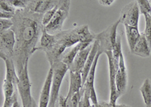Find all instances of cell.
I'll use <instances>...</instances> for the list:
<instances>
[{"instance_id": "603a6c76", "label": "cell", "mask_w": 151, "mask_h": 107, "mask_svg": "<svg viewBox=\"0 0 151 107\" xmlns=\"http://www.w3.org/2000/svg\"><path fill=\"white\" fill-rule=\"evenodd\" d=\"M2 88H3V93L5 99L11 98L14 95L15 91L17 89V87L14 86L13 83H12L7 79H4Z\"/></svg>"}, {"instance_id": "d6986e66", "label": "cell", "mask_w": 151, "mask_h": 107, "mask_svg": "<svg viewBox=\"0 0 151 107\" xmlns=\"http://www.w3.org/2000/svg\"><path fill=\"white\" fill-rule=\"evenodd\" d=\"M125 26V32L126 35V39H127L128 44H129V49L132 52L134 49V46L137 44V41L139 40L141 33L139 32L138 27H134V26Z\"/></svg>"}, {"instance_id": "ba28073f", "label": "cell", "mask_w": 151, "mask_h": 107, "mask_svg": "<svg viewBox=\"0 0 151 107\" xmlns=\"http://www.w3.org/2000/svg\"><path fill=\"white\" fill-rule=\"evenodd\" d=\"M106 55L108 58L109 63V81H110V103L112 105H116V101L119 97V94L117 91L116 85V76L119 69V61L114 59L113 52L111 51H106Z\"/></svg>"}, {"instance_id": "836d02e7", "label": "cell", "mask_w": 151, "mask_h": 107, "mask_svg": "<svg viewBox=\"0 0 151 107\" xmlns=\"http://www.w3.org/2000/svg\"><path fill=\"white\" fill-rule=\"evenodd\" d=\"M114 0H100L99 3L101 5H104V6H110V5H113L114 3Z\"/></svg>"}, {"instance_id": "ffe728a7", "label": "cell", "mask_w": 151, "mask_h": 107, "mask_svg": "<svg viewBox=\"0 0 151 107\" xmlns=\"http://www.w3.org/2000/svg\"><path fill=\"white\" fill-rule=\"evenodd\" d=\"M55 43V35L49 34L45 29H43L42 34L40 38V45L37 46L36 51H42L45 52V51L52 48Z\"/></svg>"}, {"instance_id": "5bb4252c", "label": "cell", "mask_w": 151, "mask_h": 107, "mask_svg": "<svg viewBox=\"0 0 151 107\" xmlns=\"http://www.w3.org/2000/svg\"><path fill=\"white\" fill-rule=\"evenodd\" d=\"M0 57H1L2 60L5 61V69H6V70H5V79L9 80V81L14 84V86L17 87L19 81V78L14 60H13V58L7 57V56L4 55V54H0Z\"/></svg>"}, {"instance_id": "484cf974", "label": "cell", "mask_w": 151, "mask_h": 107, "mask_svg": "<svg viewBox=\"0 0 151 107\" xmlns=\"http://www.w3.org/2000/svg\"><path fill=\"white\" fill-rule=\"evenodd\" d=\"M138 7L141 14L143 15H151V5L148 0H138Z\"/></svg>"}, {"instance_id": "6da1fadb", "label": "cell", "mask_w": 151, "mask_h": 107, "mask_svg": "<svg viewBox=\"0 0 151 107\" xmlns=\"http://www.w3.org/2000/svg\"><path fill=\"white\" fill-rule=\"evenodd\" d=\"M43 14L30 11L28 9H17L12 21V29L15 34L16 44L14 60L17 75L24 69L27 63L36 51L39 40L42 34Z\"/></svg>"}, {"instance_id": "277c9868", "label": "cell", "mask_w": 151, "mask_h": 107, "mask_svg": "<svg viewBox=\"0 0 151 107\" xmlns=\"http://www.w3.org/2000/svg\"><path fill=\"white\" fill-rule=\"evenodd\" d=\"M53 69V78H52V93L48 107H56L57 103L59 98V91L60 85L64 79V76L67 71L69 70L68 66L62 62H58L55 64L50 66Z\"/></svg>"}, {"instance_id": "d4e9b609", "label": "cell", "mask_w": 151, "mask_h": 107, "mask_svg": "<svg viewBox=\"0 0 151 107\" xmlns=\"http://www.w3.org/2000/svg\"><path fill=\"white\" fill-rule=\"evenodd\" d=\"M144 19H145V29L143 33L147 40L150 49L151 50V15H144Z\"/></svg>"}, {"instance_id": "5b68a950", "label": "cell", "mask_w": 151, "mask_h": 107, "mask_svg": "<svg viewBox=\"0 0 151 107\" xmlns=\"http://www.w3.org/2000/svg\"><path fill=\"white\" fill-rule=\"evenodd\" d=\"M70 8V1L69 0H61L58 9L54 15L53 18L44 29L49 34L55 35L62 31V27L64 21L68 17Z\"/></svg>"}, {"instance_id": "e575fe53", "label": "cell", "mask_w": 151, "mask_h": 107, "mask_svg": "<svg viewBox=\"0 0 151 107\" xmlns=\"http://www.w3.org/2000/svg\"><path fill=\"white\" fill-rule=\"evenodd\" d=\"M108 105L109 103L101 101V102H98V105H94V107H108Z\"/></svg>"}, {"instance_id": "f35d334b", "label": "cell", "mask_w": 151, "mask_h": 107, "mask_svg": "<svg viewBox=\"0 0 151 107\" xmlns=\"http://www.w3.org/2000/svg\"><path fill=\"white\" fill-rule=\"evenodd\" d=\"M150 5H151V0H150Z\"/></svg>"}, {"instance_id": "9a60e30c", "label": "cell", "mask_w": 151, "mask_h": 107, "mask_svg": "<svg viewBox=\"0 0 151 107\" xmlns=\"http://www.w3.org/2000/svg\"><path fill=\"white\" fill-rule=\"evenodd\" d=\"M92 46L93 44L77 54V55L76 56L73 63L69 67L70 72H74V73H76V72H80L81 73L82 72L85 64H86V61H87L88 57L89 56L90 52H91V49H92Z\"/></svg>"}, {"instance_id": "cb8c5ba5", "label": "cell", "mask_w": 151, "mask_h": 107, "mask_svg": "<svg viewBox=\"0 0 151 107\" xmlns=\"http://www.w3.org/2000/svg\"><path fill=\"white\" fill-rule=\"evenodd\" d=\"M60 2H61V0H60L59 3L58 4V5H57L55 7H54L53 9H50V10L48 11L46 13H45V14H43L42 25L44 26V27H45V26H46L47 25L49 24L50 21H52V19L53 18L54 15H55V13H56V11H58V9L59 6H60Z\"/></svg>"}, {"instance_id": "4fadbf2b", "label": "cell", "mask_w": 151, "mask_h": 107, "mask_svg": "<svg viewBox=\"0 0 151 107\" xmlns=\"http://www.w3.org/2000/svg\"><path fill=\"white\" fill-rule=\"evenodd\" d=\"M92 44L93 43H89V42H79L74 46L69 48L63 53L60 58V61L66 64L69 68L73 62L74 59H75L76 56L77 55V54Z\"/></svg>"}, {"instance_id": "7402d4cb", "label": "cell", "mask_w": 151, "mask_h": 107, "mask_svg": "<svg viewBox=\"0 0 151 107\" xmlns=\"http://www.w3.org/2000/svg\"><path fill=\"white\" fill-rule=\"evenodd\" d=\"M140 91L146 107H151V81L150 78L144 80L143 85L140 88Z\"/></svg>"}, {"instance_id": "83f0119b", "label": "cell", "mask_w": 151, "mask_h": 107, "mask_svg": "<svg viewBox=\"0 0 151 107\" xmlns=\"http://www.w3.org/2000/svg\"><path fill=\"white\" fill-rule=\"evenodd\" d=\"M81 97L80 101H79V107H90L91 104H90V95L88 92L85 91L83 88H82L80 91Z\"/></svg>"}, {"instance_id": "f1b7e54d", "label": "cell", "mask_w": 151, "mask_h": 107, "mask_svg": "<svg viewBox=\"0 0 151 107\" xmlns=\"http://www.w3.org/2000/svg\"><path fill=\"white\" fill-rule=\"evenodd\" d=\"M0 10L15 13L17 9L9 2V0H1L0 1Z\"/></svg>"}, {"instance_id": "1f68e13d", "label": "cell", "mask_w": 151, "mask_h": 107, "mask_svg": "<svg viewBox=\"0 0 151 107\" xmlns=\"http://www.w3.org/2000/svg\"><path fill=\"white\" fill-rule=\"evenodd\" d=\"M18 90H16L15 92H14V95L12 96L11 98L5 99L4 100V103L2 107H12L14 103L15 102L16 100H17V96H18Z\"/></svg>"}, {"instance_id": "4316f807", "label": "cell", "mask_w": 151, "mask_h": 107, "mask_svg": "<svg viewBox=\"0 0 151 107\" xmlns=\"http://www.w3.org/2000/svg\"><path fill=\"white\" fill-rule=\"evenodd\" d=\"M121 36L118 33L117 35V39H116V45L113 48V56L115 60L119 61V57H120L121 54H122V41H121Z\"/></svg>"}, {"instance_id": "8d00e7d4", "label": "cell", "mask_w": 151, "mask_h": 107, "mask_svg": "<svg viewBox=\"0 0 151 107\" xmlns=\"http://www.w3.org/2000/svg\"><path fill=\"white\" fill-rule=\"evenodd\" d=\"M12 107H21L18 100H16L15 102L14 103V104H13V106H12Z\"/></svg>"}, {"instance_id": "8992f818", "label": "cell", "mask_w": 151, "mask_h": 107, "mask_svg": "<svg viewBox=\"0 0 151 107\" xmlns=\"http://www.w3.org/2000/svg\"><path fill=\"white\" fill-rule=\"evenodd\" d=\"M18 78L19 81L17 88L21 99L22 106L27 107L33 100L31 94V83L28 73V63H27L22 72L18 75Z\"/></svg>"}, {"instance_id": "f546056e", "label": "cell", "mask_w": 151, "mask_h": 107, "mask_svg": "<svg viewBox=\"0 0 151 107\" xmlns=\"http://www.w3.org/2000/svg\"><path fill=\"white\" fill-rule=\"evenodd\" d=\"M13 25H14V23L12 20L1 19L0 20V32L2 33V32L12 29Z\"/></svg>"}, {"instance_id": "44dd1931", "label": "cell", "mask_w": 151, "mask_h": 107, "mask_svg": "<svg viewBox=\"0 0 151 107\" xmlns=\"http://www.w3.org/2000/svg\"><path fill=\"white\" fill-rule=\"evenodd\" d=\"M81 95L80 91L76 93L71 99H68L66 97H63L61 95L59 96L58 100L57 103V106L58 107H79V101H80Z\"/></svg>"}, {"instance_id": "ac0fdd59", "label": "cell", "mask_w": 151, "mask_h": 107, "mask_svg": "<svg viewBox=\"0 0 151 107\" xmlns=\"http://www.w3.org/2000/svg\"><path fill=\"white\" fill-rule=\"evenodd\" d=\"M98 47H99V44H98V41H94L93 43L92 49H91V52L89 54V56L88 57L87 61H86V64H85L84 67H83V70L81 72L82 74V78H83V87L84 85L85 82L86 81V78L88 77V75L89 73V71L91 70V68L92 66L93 63H94V59L96 57L97 54L98 52Z\"/></svg>"}, {"instance_id": "9c48e42d", "label": "cell", "mask_w": 151, "mask_h": 107, "mask_svg": "<svg viewBox=\"0 0 151 107\" xmlns=\"http://www.w3.org/2000/svg\"><path fill=\"white\" fill-rule=\"evenodd\" d=\"M15 44V34L12 29L0 33V54L13 58Z\"/></svg>"}, {"instance_id": "2e32d148", "label": "cell", "mask_w": 151, "mask_h": 107, "mask_svg": "<svg viewBox=\"0 0 151 107\" xmlns=\"http://www.w3.org/2000/svg\"><path fill=\"white\" fill-rule=\"evenodd\" d=\"M83 88V78L80 72H70V85L66 97L71 99L76 93H79Z\"/></svg>"}, {"instance_id": "7c38bea8", "label": "cell", "mask_w": 151, "mask_h": 107, "mask_svg": "<svg viewBox=\"0 0 151 107\" xmlns=\"http://www.w3.org/2000/svg\"><path fill=\"white\" fill-rule=\"evenodd\" d=\"M52 78H53V69L50 67L40 93L39 107H48L50 98H51V93H52Z\"/></svg>"}, {"instance_id": "e0dca14e", "label": "cell", "mask_w": 151, "mask_h": 107, "mask_svg": "<svg viewBox=\"0 0 151 107\" xmlns=\"http://www.w3.org/2000/svg\"><path fill=\"white\" fill-rule=\"evenodd\" d=\"M132 54L136 56L146 58L149 57L151 54V50L150 49L149 44L147 42L146 37L144 35V33H141L139 40L137 41V44L134 46V49L132 51Z\"/></svg>"}, {"instance_id": "74e56055", "label": "cell", "mask_w": 151, "mask_h": 107, "mask_svg": "<svg viewBox=\"0 0 151 107\" xmlns=\"http://www.w3.org/2000/svg\"><path fill=\"white\" fill-rule=\"evenodd\" d=\"M116 107H131L130 106L126 105V104H116Z\"/></svg>"}, {"instance_id": "30bf717a", "label": "cell", "mask_w": 151, "mask_h": 107, "mask_svg": "<svg viewBox=\"0 0 151 107\" xmlns=\"http://www.w3.org/2000/svg\"><path fill=\"white\" fill-rule=\"evenodd\" d=\"M116 85L119 97L125 93L128 85V76L126 66H125V58L122 54H121L119 61V69L116 76Z\"/></svg>"}, {"instance_id": "52a82bcc", "label": "cell", "mask_w": 151, "mask_h": 107, "mask_svg": "<svg viewBox=\"0 0 151 107\" xmlns=\"http://www.w3.org/2000/svg\"><path fill=\"white\" fill-rule=\"evenodd\" d=\"M141 12L137 1H132L122 8L119 21L124 26L138 27Z\"/></svg>"}, {"instance_id": "3957f363", "label": "cell", "mask_w": 151, "mask_h": 107, "mask_svg": "<svg viewBox=\"0 0 151 107\" xmlns=\"http://www.w3.org/2000/svg\"><path fill=\"white\" fill-rule=\"evenodd\" d=\"M119 24L120 21L118 20L101 33L96 34L95 41H98L99 44L98 52L101 54V55L102 54L106 53V51H113L116 42L117 35H118L117 28Z\"/></svg>"}, {"instance_id": "d6a6232c", "label": "cell", "mask_w": 151, "mask_h": 107, "mask_svg": "<svg viewBox=\"0 0 151 107\" xmlns=\"http://www.w3.org/2000/svg\"><path fill=\"white\" fill-rule=\"evenodd\" d=\"M14 14H15V13L9 12V11L0 10V17H1V19L12 20L14 17Z\"/></svg>"}, {"instance_id": "8fae6325", "label": "cell", "mask_w": 151, "mask_h": 107, "mask_svg": "<svg viewBox=\"0 0 151 107\" xmlns=\"http://www.w3.org/2000/svg\"><path fill=\"white\" fill-rule=\"evenodd\" d=\"M59 2L60 0H27V9L34 13L44 14L55 7Z\"/></svg>"}, {"instance_id": "7a4b0ae2", "label": "cell", "mask_w": 151, "mask_h": 107, "mask_svg": "<svg viewBox=\"0 0 151 107\" xmlns=\"http://www.w3.org/2000/svg\"><path fill=\"white\" fill-rule=\"evenodd\" d=\"M96 34L91 33L88 25H82L74 29L62 30L55 35V43L69 49L79 42L93 43Z\"/></svg>"}, {"instance_id": "4dcf8cb0", "label": "cell", "mask_w": 151, "mask_h": 107, "mask_svg": "<svg viewBox=\"0 0 151 107\" xmlns=\"http://www.w3.org/2000/svg\"><path fill=\"white\" fill-rule=\"evenodd\" d=\"M9 1L16 9H27V0H9Z\"/></svg>"}, {"instance_id": "d590c367", "label": "cell", "mask_w": 151, "mask_h": 107, "mask_svg": "<svg viewBox=\"0 0 151 107\" xmlns=\"http://www.w3.org/2000/svg\"><path fill=\"white\" fill-rule=\"evenodd\" d=\"M27 107H39V106H38L37 104H36V101H35V100L33 99V100H32L31 103L29 104V106H27Z\"/></svg>"}]
</instances>
